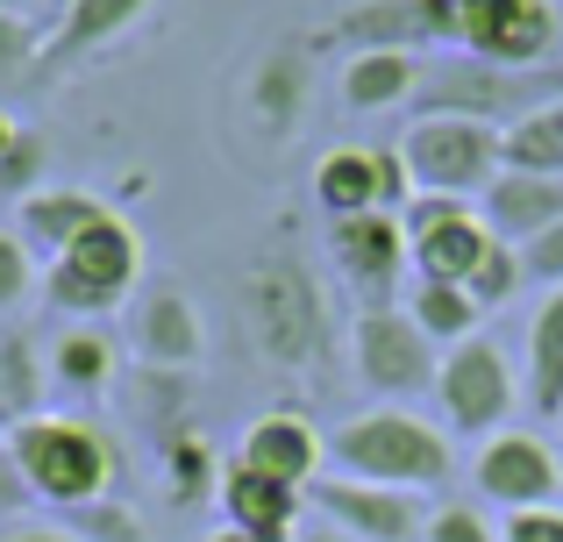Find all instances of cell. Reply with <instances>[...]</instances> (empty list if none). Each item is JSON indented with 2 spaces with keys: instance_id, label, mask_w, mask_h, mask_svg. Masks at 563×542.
I'll return each mask as SVG.
<instances>
[{
  "instance_id": "obj_1",
  "label": "cell",
  "mask_w": 563,
  "mask_h": 542,
  "mask_svg": "<svg viewBox=\"0 0 563 542\" xmlns=\"http://www.w3.org/2000/svg\"><path fill=\"white\" fill-rule=\"evenodd\" d=\"M8 464H14V478H22V493L29 500H43V507H93V500H108L114 493V472H122V450H114V435L100 429V421H86V414H29V421H14L8 429Z\"/></svg>"
},
{
  "instance_id": "obj_2",
  "label": "cell",
  "mask_w": 563,
  "mask_h": 542,
  "mask_svg": "<svg viewBox=\"0 0 563 542\" xmlns=\"http://www.w3.org/2000/svg\"><path fill=\"white\" fill-rule=\"evenodd\" d=\"M329 457L357 486H393V493H428L450 486L456 435L442 421L413 414V407H364V414L329 429Z\"/></svg>"
},
{
  "instance_id": "obj_3",
  "label": "cell",
  "mask_w": 563,
  "mask_h": 542,
  "mask_svg": "<svg viewBox=\"0 0 563 542\" xmlns=\"http://www.w3.org/2000/svg\"><path fill=\"white\" fill-rule=\"evenodd\" d=\"M235 307H243V329L272 372H314L329 357V292L292 251L257 257L235 278Z\"/></svg>"
},
{
  "instance_id": "obj_4",
  "label": "cell",
  "mask_w": 563,
  "mask_h": 542,
  "mask_svg": "<svg viewBox=\"0 0 563 542\" xmlns=\"http://www.w3.org/2000/svg\"><path fill=\"white\" fill-rule=\"evenodd\" d=\"M136 278H143V236L108 208L65 257L43 265V300H51V314H114L136 300Z\"/></svg>"
},
{
  "instance_id": "obj_5",
  "label": "cell",
  "mask_w": 563,
  "mask_h": 542,
  "mask_svg": "<svg viewBox=\"0 0 563 542\" xmlns=\"http://www.w3.org/2000/svg\"><path fill=\"white\" fill-rule=\"evenodd\" d=\"M399 157L413 172V193H450L478 208L485 186L499 179V129L471 114H413L399 129Z\"/></svg>"
},
{
  "instance_id": "obj_6",
  "label": "cell",
  "mask_w": 563,
  "mask_h": 542,
  "mask_svg": "<svg viewBox=\"0 0 563 542\" xmlns=\"http://www.w3.org/2000/svg\"><path fill=\"white\" fill-rule=\"evenodd\" d=\"M542 100H563V57L556 65H536V71L450 57V65L421 71V86H413V108L421 114H471V122H493V129H507L514 114L542 108Z\"/></svg>"
},
{
  "instance_id": "obj_7",
  "label": "cell",
  "mask_w": 563,
  "mask_h": 542,
  "mask_svg": "<svg viewBox=\"0 0 563 542\" xmlns=\"http://www.w3.org/2000/svg\"><path fill=\"white\" fill-rule=\"evenodd\" d=\"M435 400H442V429L485 443V435H499L514 421V407H521V372H514V357L478 329L456 350H442Z\"/></svg>"
},
{
  "instance_id": "obj_8",
  "label": "cell",
  "mask_w": 563,
  "mask_h": 542,
  "mask_svg": "<svg viewBox=\"0 0 563 542\" xmlns=\"http://www.w3.org/2000/svg\"><path fill=\"white\" fill-rule=\"evenodd\" d=\"M350 357H357V378L378 407H413L421 392H435L442 372V350L421 335L407 307H364L350 329Z\"/></svg>"
},
{
  "instance_id": "obj_9",
  "label": "cell",
  "mask_w": 563,
  "mask_h": 542,
  "mask_svg": "<svg viewBox=\"0 0 563 542\" xmlns=\"http://www.w3.org/2000/svg\"><path fill=\"white\" fill-rule=\"evenodd\" d=\"M456 51L478 65L536 71L563 57V8L556 0H456Z\"/></svg>"
},
{
  "instance_id": "obj_10",
  "label": "cell",
  "mask_w": 563,
  "mask_h": 542,
  "mask_svg": "<svg viewBox=\"0 0 563 542\" xmlns=\"http://www.w3.org/2000/svg\"><path fill=\"white\" fill-rule=\"evenodd\" d=\"M471 486H478L485 500H499L507 515H521V507H556L563 500V457L528 429H499V435H485L478 457H471Z\"/></svg>"
},
{
  "instance_id": "obj_11",
  "label": "cell",
  "mask_w": 563,
  "mask_h": 542,
  "mask_svg": "<svg viewBox=\"0 0 563 542\" xmlns=\"http://www.w3.org/2000/svg\"><path fill=\"white\" fill-rule=\"evenodd\" d=\"M329 36L350 51H456V0H350Z\"/></svg>"
},
{
  "instance_id": "obj_12",
  "label": "cell",
  "mask_w": 563,
  "mask_h": 542,
  "mask_svg": "<svg viewBox=\"0 0 563 542\" xmlns=\"http://www.w3.org/2000/svg\"><path fill=\"white\" fill-rule=\"evenodd\" d=\"M329 257L335 272L357 286L364 307H393L399 278L413 272L407 257V229H399V214H350V222H329Z\"/></svg>"
},
{
  "instance_id": "obj_13",
  "label": "cell",
  "mask_w": 563,
  "mask_h": 542,
  "mask_svg": "<svg viewBox=\"0 0 563 542\" xmlns=\"http://www.w3.org/2000/svg\"><path fill=\"white\" fill-rule=\"evenodd\" d=\"M129 343H136V357L151 364V372H192L200 350H207V329H200L192 292L143 286L136 300H129Z\"/></svg>"
},
{
  "instance_id": "obj_14",
  "label": "cell",
  "mask_w": 563,
  "mask_h": 542,
  "mask_svg": "<svg viewBox=\"0 0 563 542\" xmlns=\"http://www.w3.org/2000/svg\"><path fill=\"white\" fill-rule=\"evenodd\" d=\"M307 500L321 507V515L335 521L350 542H413L428 529L421 507H413V493H393V486H357V478H329V486H314Z\"/></svg>"
},
{
  "instance_id": "obj_15",
  "label": "cell",
  "mask_w": 563,
  "mask_h": 542,
  "mask_svg": "<svg viewBox=\"0 0 563 542\" xmlns=\"http://www.w3.org/2000/svg\"><path fill=\"white\" fill-rule=\"evenodd\" d=\"M321 457H329V443H321V429L300 407L257 414L243 429V450H235V464H250V472H264V478H286V486H300V493L321 478Z\"/></svg>"
},
{
  "instance_id": "obj_16",
  "label": "cell",
  "mask_w": 563,
  "mask_h": 542,
  "mask_svg": "<svg viewBox=\"0 0 563 542\" xmlns=\"http://www.w3.org/2000/svg\"><path fill=\"white\" fill-rule=\"evenodd\" d=\"M300 507H307V493L286 486V478H264L250 464L221 472V521L243 529L250 542H300Z\"/></svg>"
},
{
  "instance_id": "obj_17",
  "label": "cell",
  "mask_w": 563,
  "mask_h": 542,
  "mask_svg": "<svg viewBox=\"0 0 563 542\" xmlns=\"http://www.w3.org/2000/svg\"><path fill=\"white\" fill-rule=\"evenodd\" d=\"M100 214H108V200L86 193V186H43V193L14 200V236L29 243L36 265H51V257H65L71 243L100 222Z\"/></svg>"
},
{
  "instance_id": "obj_18",
  "label": "cell",
  "mask_w": 563,
  "mask_h": 542,
  "mask_svg": "<svg viewBox=\"0 0 563 542\" xmlns=\"http://www.w3.org/2000/svg\"><path fill=\"white\" fill-rule=\"evenodd\" d=\"M478 222L493 229V243H536L542 229L563 222V179H536V172H499L478 200Z\"/></svg>"
},
{
  "instance_id": "obj_19",
  "label": "cell",
  "mask_w": 563,
  "mask_h": 542,
  "mask_svg": "<svg viewBox=\"0 0 563 542\" xmlns=\"http://www.w3.org/2000/svg\"><path fill=\"white\" fill-rule=\"evenodd\" d=\"M485 251H493V229L478 222V208L450 214V222H435L428 236L407 243L413 278H442V286H471V272L485 265Z\"/></svg>"
},
{
  "instance_id": "obj_20",
  "label": "cell",
  "mask_w": 563,
  "mask_h": 542,
  "mask_svg": "<svg viewBox=\"0 0 563 542\" xmlns=\"http://www.w3.org/2000/svg\"><path fill=\"white\" fill-rule=\"evenodd\" d=\"M421 86V57L413 51H350L343 65V108L350 114H385L399 100H413Z\"/></svg>"
},
{
  "instance_id": "obj_21",
  "label": "cell",
  "mask_w": 563,
  "mask_h": 542,
  "mask_svg": "<svg viewBox=\"0 0 563 542\" xmlns=\"http://www.w3.org/2000/svg\"><path fill=\"white\" fill-rule=\"evenodd\" d=\"M43 392H51V357L22 321H0V429L43 414Z\"/></svg>"
},
{
  "instance_id": "obj_22",
  "label": "cell",
  "mask_w": 563,
  "mask_h": 542,
  "mask_svg": "<svg viewBox=\"0 0 563 542\" xmlns=\"http://www.w3.org/2000/svg\"><path fill=\"white\" fill-rule=\"evenodd\" d=\"M43 357H51V386L71 392V400H100V392L114 386V343H108V329H93V321H71Z\"/></svg>"
},
{
  "instance_id": "obj_23",
  "label": "cell",
  "mask_w": 563,
  "mask_h": 542,
  "mask_svg": "<svg viewBox=\"0 0 563 542\" xmlns=\"http://www.w3.org/2000/svg\"><path fill=\"white\" fill-rule=\"evenodd\" d=\"M143 8H151V0H65V22H57L51 43H43V65H71V57L114 43L122 29L143 22Z\"/></svg>"
},
{
  "instance_id": "obj_24",
  "label": "cell",
  "mask_w": 563,
  "mask_h": 542,
  "mask_svg": "<svg viewBox=\"0 0 563 542\" xmlns=\"http://www.w3.org/2000/svg\"><path fill=\"white\" fill-rule=\"evenodd\" d=\"M499 172H536V179H563V100L514 114L499 129Z\"/></svg>"
},
{
  "instance_id": "obj_25",
  "label": "cell",
  "mask_w": 563,
  "mask_h": 542,
  "mask_svg": "<svg viewBox=\"0 0 563 542\" xmlns=\"http://www.w3.org/2000/svg\"><path fill=\"white\" fill-rule=\"evenodd\" d=\"M528 407L542 421H563V286L528 321Z\"/></svg>"
},
{
  "instance_id": "obj_26",
  "label": "cell",
  "mask_w": 563,
  "mask_h": 542,
  "mask_svg": "<svg viewBox=\"0 0 563 542\" xmlns=\"http://www.w3.org/2000/svg\"><path fill=\"white\" fill-rule=\"evenodd\" d=\"M300 100H307V57L300 51H272L257 71H250V122L264 136H286L300 122Z\"/></svg>"
},
{
  "instance_id": "obj_27",
  "label": "cell",
  "mask_w": 563,
  "mask_h": 542,
  "mask_svg": "<svg viewBox=\"0 0 563 542\" xmlns=\"http://www.w3.org/2000/svg\"><path fill=\"white\" fill-rule=\"evenodd\" d=\"M407 314L421 321V335H428L435 350H456L464 335H478V329H485V307L471 300L464 286H442V278H413Z\"/></svg>"
},
{
  "instance_id": "obj_28",
  "label": "cell",
  "mask_w": 563,
  "mask_h": 542,
  "mask_svg": "<svg viewBox=\"0 0 563 542\" xmlns=\"http://www.w3.org/2000/svg\"><path fill=\"white\" fill-rule=\"evenodd\" d=\"M314 200L329 222H350V214H372V151H329L314 165Z\"/></svg>"
},
{
  "instance_id": "obj_29",
  "label": "cell",
  "mask_w": 563,
  "mask_h": 542,
  "mask_svg": "<svg viewBox=\"0 0 563 542\" xmlns=\"http://www.w3.org/2000/svg\"><path fill=\"white\" fill-rule=\"evenodd\" d=\"M43 165H51V143H43L36 129H14L8 157H0V200H29V193H43Z\"/></svg>"
},
{
  "instance_id": "obj_30",
  "label": "cell",
  "mask_w": 563,
  "mask_h": 542,
  "mask_svg": "<svg viewBox=\"0 0 563 542\" xmlns=\"http://www.w3.org/2000/svg\"><path fill=\"white\" fill-rule=\"evenodd\" d=\"M521 286H528V272H521V251H514V243H493V251H485V265L471 272V286H464V292L485 307V314H493V307H507Z\"/></svg>"
},
{
  "instance_id": "obj_31",
  "label": "cell",
  "mask_w": 563,
  "mask_h": 542,
  "mask_svg": "<svg viewBox=\"0 0 563 542\" xmlns=\"http://www.w3.org/2000/svg\"><path fill=\"white\" fill-rule=\"evenodd\" d=\"M165 478H172L179 500H200L207 486H221V478H214V450H207L200 435H172V443H165Z\"/></svg>"
},
{
  "instance_id": "obj_32",
  "label": "cell",
  "mask_w": 563,
  "mask_h": 542,
  "mask_svg": "<svg viewBox=\"0 0 563 542\" xmlns=\"http://www.w3.org/2000/svg\"><path fill=\"white\" fill-rule=\"evenodd\" d=\"M36 257H29V243L14 236V229H0V314H14V307L36 292Z\"/></svg>"
},
{
  "instance_id": "obj_33",
  "label": "cell",
  "mask_w": 563,
  "mask_h": 542,
  "mask_svg": "<svg viewBox=\"0 0 563 542\" xmlns=\"http://www.w3.org/2000/svg\"><path fill=\"white\" fill-rule=\"evenodd\" d=\"M372 200H378V214H399L413 200V172L399 157V143H372Z\"/></svg>"
},
{
  "instance_id": "obj_34",
  "label": "cell",
  "mask_w": 563,
  "mask_h": 542,
  "mask_svg": "<svg viewBox=\"0 0 563 542\" xmlns=\"http://www.w3.org/2000/svg\"><path fill=\"white\" fill-rule=\"evenodd\" d=\"M71 535L79 542H143V521L114 500H93V507H71Z\"/></svg>"
},
{
  "instance_id": "obj_35",
  "label": "cell",
  "mask_w": 563,
  "mask_h": 542,
  "mask_svg": "<svg viewBox=\"0 0 563 542\" xmlns=\"http://www.w3.org/2000/svg\"><path fill=\"white\" fill-rule=\"evenodd\" d=\"M421 535H428V542H499V529L478 515V507H435Z\"/></svg>"
},
{
  "instance_id": "obj_36",
  "label": "cell",
  "mask_w": 563,
  "mask_h": 542,
  "mask_svg": "<svg viewBox=\"0 0 563 542\" xmlns=\"http://www.w3.org/2000/svg\"><path fill=\"white\" fill-rule=\"evenodd\" d=\"M521 272L536 278V286H550V292L563 286V222H556V229H542L536 243H521Z\"/></svg>"
},
{
  "instance_id": "obj_37",
  "label": "cell",
  "mask_w": 563,
  "mask_h": 542,
  "mask_svg": "<svg viewBox=\"0 0 563 542\" xmlns=\"http://www.w3.org/2000/svg\"><path fill=\"white\" fill-rule=\"evenodd\" d=\"M499 542H563V500L556 507H521L499 521Z\"/></svg>"
},
{
  "instance_id": "obj_38",
  "label": "cell",
  "mask_w": 563,
  "mask_h": 542,
  "mask_svg": "<svg viewBox=\"0 0 563 542\" xmlns=\"http://www.w3.org/2000/svg\"><path fill=\"white\" fill-rule=\"evenodd\" d=\"M464 208H471V200H450V193H413L407 208H399V229H407V243H413V236H428L435 222H450V214H464Z\"/></svg>"
},
{
  "instance_id": "obj_39",
  "label": "cell",
  "mask_w": 563,
  "mask_h": 542,
  "mask_svg": "<svg viewBox=\"0 0 563 542\" xmlns=\"http://www.w3.org/2000/svg\"><path fill=\"white\" fill-rule=\"evenodd\" d=\"M29 51H36L29 22H22V14H8V8H0V71H22V65H29Z\"/></svg>"
},
{
  "instance_id": "obj_40",
  "label": "cell",
  "mask_w": 563,
  "mask_h": 542,
  "mask_svg": "<svg viewBox=\"0 0 563 542\" xmlns=\"http://www.w3.org/2000/svg\"><path fill=\"white\" fill-rule=\"evenodd\" d=\"M0 542H79L71 529H51V521H22V529H8Z\"/></svg>"
},
{
  "instance_id": "obj_41",
  "label": "cell",
  "mask_w": 563,
  "mask_h": 542,
  "mask_svg": "<svg viewBox=\"0 0 563 542\" xmlns=\"http://www.w3.org/2000/svg\"><path fill=\"white\" fill-rule=\"evenodd\" d=\"M8 143H14V114L0 108V157H8Z\"/></svg>"
},
{
  "instance_id": "obj_42",
  "label": "cell",
  "mask_w": 563,
  "mask_h": 542,
  "mask_svg": "<svg viewBox=\"0 0 563 542\" xmlns=\"http://www.w3.org/2000/svg\"><path fill=\"white\" fill-rule=\"evenodd\" d=\"M207 542H250V535H243V529H229V521H221V529L207 535Z\"/></svg>"
},
{
  "instance_id": "obj_43",
  "label": "cell",
  "mask_w": 563,
  "mask_h": 542,
  "mask_svg": "<svg viewBox=\"0 0 563 542\" xmlns=\"http://www.w3.org/2000/svg\"><path fill=\"white\" fill-rule=\"evenodd\" d=\"M300 542H350L343 529H321V535H300Z\"/></svg>"
},
{
  "instance_id": "obj_44",
  "label": "cell",
  "mask_w": 563,
  "mask_h": 542,
  "mask_svg": "<svg viewBox=\"0 0 563 542\" xmlns=\"http://www.w3.org/2000/svg\"><path fill=\"white\" fill-rule=\"evenodd\" d=\"M0 8H8V14H14V8H22V0H0Z\"/></svg>"
},
{
  "instance_id": "obj_45",
  "label": "cell",
  "mask_w": 563,
  "mask_h": 542,
  "mask_svg": "<svg viewBox=\"0 0 563 542\" xmlns=\"http://www.w3.org/2000/svg\"><path fill=\"white\" fill-rule=\"evenodd\" d=\"M556 8H563V0H556Z\"/></svg>"
}]
</instances>
